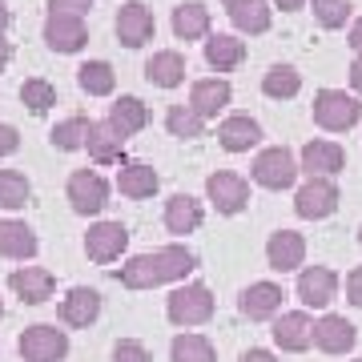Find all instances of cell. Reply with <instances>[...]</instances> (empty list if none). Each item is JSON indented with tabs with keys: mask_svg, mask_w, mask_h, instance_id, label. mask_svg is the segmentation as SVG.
Masks as SVG:
<instances>
[{
	"mask_svg": "<svg viewBox=\"0 0 362 362\" xmlns=\"http://www.w3.org/2000/svg\"><path fill=\"white\" fill-rule=\"evenodd\" d=\"M113 362H153V358H149L145 342H137V338H117V346H113Z\"/></svg>",
	"mask_w": 362,
	"mask_h": 362,
	"instance_id": "39",
	"label": "cell"
},
{
	"mask_svg": "<svg viewBox=\"0 0 362 362\" xmlns=\"http://www.w3.org/2000/svg\"><path fill=\"white\" fill-rule=\"evenodd\" d=\"M346 298L354 306H362V266H354V270L346 274Z\"/></svg>",
	"mask_w": 362,
	"mask_h": 362,
	"instance_id": "42",
	"label": "cell"
},
{
	"mask_svg": "<svg viewBox=\"0 0 362 362\" xmlns=\"http://www.w3.org/2000/svg\"><path fill=\"white\" fill-rule=\"evenodd\" d=\"M197 270V254L189 246H161V250H149V254H137L121 266V286L125 290H157V286H173V282H185L189 274Z\"/></svg>",
	"mask_w": 362,
	"mask_h": 362,
	"instance_id": "1",
	"label": "cell"
},
{
	"mask_svg": "<svg viewBox=\"0 0 362 362\" xmlns=\"http://www.w3.org/2000/svg\"><path fill=\"white\" fill-rule=\"evenodd\" d=\"M230 21H233L238 33H246V37H262V33H270V25H274V4H270V0H246V4L230 8Z\"/></svg>",
	"mask_w": 362,
	"mask_h": 362,
	"instance_id": "30",
	"label": "cell"
},
{
	"mask_svg": "<svg viewBox=\"0 0 362 362\" xmlns=\"http://www.w3.org/2000/svg\"><path fill=\"white\" fill-rule=\"evenodd\" d=\"M209 8L206 4H197V0H189V4H177L173 8V37L177 40H209Z\"/></svg>",
	"mask_w": 362,
	"mask_h": 362,
	"instance_id": "28",
	"label": "cell"
},
{
	"mask_svg": "<svg viewBox=\"0 0 362 362\" xmlns=\"http://www.w3.org/2000/svg\"><path fill=\"white\" fill-rule=\"evenodd\" d=\"M266 262H270V270H278V274L298 270V266L306 262V238L298 230L270 233V242H266Z\"/></svg>",
	"mask_w": 362,
	"mask_h": 362,
	"instance_id": "18",
	"label": "cell"
},
{
	"mask_svg": "<svg viewBox=\"0 0 362 362\" xmlns=\"http://www.w3.org/2000/svg\"><path fill=\"white\" fill-rule=\"evenodd\" d=\"M8 25H13V13H8V0H0V37L8 33Z\"/></svg>",
	"mask_w": 362,
	"mask_h": 362,
	"instance_id": "46",
	"label": "cell"
},
{
	"mask_svg": "<svg viewBox=\"0 0 362 362\" xmlns=\"http://www.w3.org/2000/svg\"><path fill=\"white\" fill-rule=\"evenodd\" d=\"M354 342H358V330L342 314H322L314 322V346L322 354H346V350H354Z\"/></svg>",
	"mask_w": 362,
	"mask_h": 362,
	"instance_id": "17",
	"label": "cell"
},
{
	"mask_svg": "<svg viewBox=\"0 0 362 362\" xmlns=\"http://www.w3.org/2000/svg\"><path fill=\"white\" fill-rule=\"evenodd\" d=\"M358 362H362V358H358Z\"/></svg>",
	"mask_w": 362,
	"mask_h": 362,
	"instance_id": "52",
	"label": "cell"
},
{
	"mask_svg": "<svg viewBox=\"0 0 362 362\" xmlns=\"http://www.w3.org/2000/svg\"><path fill=\"white\" fill-rule=\"evenodd\" d=\"M113 28H117V40H121L125 49H141V45H149V40H153L157 21H153V13L145 8L141 0H125V4L117 8Z\"/></svg>",
	"mask_w": 362,
	"mask_h": 362,
	"instance_id": "9",
	"label": "cell"
},
{
	"mask_svg": "<svg viewBox=\"0 0 362 362\" xmlns=\"http://www.w3.org/2000/svg\"><path fill=\"white\" fill-rule=\"evenodd\" d=\"M298 165H302V173H310V177H334V173H342V165H346V149L338 141L314 137V141L302 145Z\"/></svg>",
	"mask_w": 362,
	"mask_h": 362,
	"instance_id": "13",
	"label": "cell"
},
{
	"mask_svg": "<svg viewBox=\"0 0 362 362\" xmlns=\"http://www.w3.org/2000/svg\"><path fill=\"white\" fill-rule=\"evenodd\" d=\"M362 101L346 89H318L314 93V125H322L326 133H346L358 125Z\"/></svg>",
	"mask_w": 362,
	"mask_h": 362,
	"instance_id": "3",
	"label": "cell"
},
{
	"mask_svg": "<svg viewBox=\"0 0 362 362\" xmlns=\"http://www.w3.org/2000/svg\"><path fill=\"white\" fill-rule=\"evenodd\" d=\"M117 189L133 202H145V197H153L161 189V177H157L153 165H145V161H129V165H121L117 173Z\"/></svg>",
	"mask_w": 362,
	"mask_h": 362,
	"instance_id": "25",
	"label": "cell"
},
{
	"mask_svg": "<svg viewBox=\"0 0 362 362\" xmlns=\"http://www.w3.org/2000/svg\"><path fill=\"white\" fill-rule=\"evenodd\" d=\"M16 350H21L25 362H65L69 358V334L57 330V326H49V322H37L16 338Z\"/></svg>",
	"mask_w": 362,
	"mask_h": 362,
	"instance_id": "5",
	"label": "cell"
},
{
	"mask_svg": "<svg viewBox=\"0 0 362 362\" xmlns=\"http://www.w3.org/2000/svg\"><path fill=\"white\" fill-rule=\"evenodd\" d=\"M282 286L278 282H250L242 290V302H238V310L246 314L250 322H266V318H278L282 310Z\"/></svg>",
	"mask_w": 362,
	"mask_h": 362,
	"instance_id": "16",
	"label": "cell"
},
{
	"mask_svg": "<svg viewBox=\"0 0 362 362\" xmlns=\"http://www.w3.org/2000/svg\"><path fill=\"white\" fill-rule=\"evenodd\" d=\"M37 233H33V226H25V221L16 218H0V258L8 262H28L37 258Z\"/></svg>",
	"mask_w": 362,
	"mask_h": 362,
	"instance_id": "21",
	"label": "cell"
},
{
	"mask_svg": "<svg viewBox=\"0 0 362 362\" xmlns=\"http://www.w3.org/2000/svg\"><path fill=\"white\" fill-rule=\"evenodd\" d=\"M45 45L52 52H81L89 45V28H85V16H69V13H49L45 16Z\"/></svg>",
	"mask_w": 362,
	"mask_h": 362,
	"instance_id": "10",
	"label": "cell"
},
{
	"mask_svg": "<svg viewBox=\"0 0 362 362\" xmlns=\"http://www.w3.org/2000/svg\"><path fill=\"white\" fill-rule=\"evenodd\" d=\"M33 197V181L21 169H0V209H25Z\"/></svg>",
	"mask_w": 362,
	"mask_h": 362,
	"instance_id": "36",
	"label": "cell"
},
{
	"mask_svg": "<svg viewBox=\"0 0 362 362\" xmlns=\"http://www.w3.org/2000/svg\"><path fill=\"white\" fill-rule=\"evenodd\" d=\"M145 77H149V85H157V89H177L181 81H185V57H181L177 49L153 52V57L145 61Z\"/></svg>",
	"mask_w": 362,
	"mask_h": 362,
	"instance_id": "26",
	"label": "cell"
},
{
	"mask_svg": "<svg viewBox=\"0 0 362 362\" xmlns=\"http://www.w3.org/2000/svg\"><path fill=\"white\" fill-rule=\"evenodd\" d=\"M169 362H218V350L206 334H177L169 346Z\"/></svg>",
	"mask_w": 362,
	"mask_h": 362,
	"instance_id": "33",
	"label": "cell"
},
{
	"mask_svg": "<svg viewBox=\"0 0 362 362\" xmlns=\"http://www.w3.org/2000/svg\"><path fill=\"white\" fill-rule=\"evenodd\" d=\"M358 246H362V226H358Z\"/></svg>",
	"mask_w": 362,
	"mask_h": 362,
	"instance_id": "50",
	"label": "cell"
},
{
	"mask_svg": "<svg viewBox=\"0 0 362 362\" xmlns=\"http://www.w3.org/2000/svg\"><path fill=\"white\" fill-rule=\"evenodd\" d=\"M310 8L322 28H342L350 21V0H310Z\"/></svg>",
	"mask_w": 362,
	"mask_h": 362,
	"instance_id": "38",
	"label": "cell"
},
{
	"mask_svg": "<svg viewBox=\"0 0 362 362\" xmlns=\"http://www.w3.org/2000/svg\"><path fill=\"white\" fill-rule=\"evenodd\" d=\"M89 129H93V121L85 113H73L65 117V121H57L49 133V141L61 149V153H73V149H85V141H89Z\"/></svg>",
	"mask_w": 362,
	"mask_h": 362,
	"instance_id": "31",
	"label": "cell"
},
{
	"mask_svg": "<svg viewBox=\"0 0 362 362\" xmlns=\"http://www.w3.org/2000/svg\"><path fill=\"white\" fill-rule=\"evenodd\" d=\"M202 221H206V209H202V202L189 194H173L165 202V230L177 233V238H185V233H197L202 230Z\"/></svg>",
	"mask_w": 362,
	"mask_h": 362,
	"instance_id": "23",
	"label": "cell"
},
{
	"mask_svg": "<svg viewBox=\"0 0 362 362\" xmlns=\"http://www.w3.org/2000/svg\"><path fill=\"white\" fill-rule=\"evenodd\" d=\"M298 89H302V73L294 65H270L262 77V93L270 101H290V97H298Z\"/></svg>",
	"mask_w": 362,
	"mask_h": 362,
	"instance_id": "32",
	"label": "cell"
},
{
	"mask_svg": "<svg viewBox=\"0 0 362 362\" xmlns=\"http://www.w3.org/2000/svg\"><path fill=\"white\" fill-rule=\"evenodd\" d=\"M101 318V294L93 286H73L65 298H61V322L65 326H93Z\"/></svg>",
	"mask_w": 362,
	"mask_h": 362,
	"instance_id": "20",
	"label": "cell"
},
{
	"mask_svg": "<svg viewBox=\"0 0 362 362\" xmlns=\"http://www.w3.org/2000/svg\"><path fill=\"white\" fill-rule=\"evenodd\" d=\"M274 342L286 354H302L314 346V318L306 310H290L274 318Z\"/></svg>",
	"mask_w": 362,
	"mask_h": 362,
	"instance_id": "14",
	"label": "cell"
},
{
	"mask_svg": "<svg viewBox=\"0 0 362 362\" xmlns=\"http://www.w3.org/2000/svg\"><path fill=\"white\" fill-rule=\"evenodd\" d=\"M270 4H274V8H282V13H298L306 0H270Z\"/></svg>",
	"mask_w": 362,
	"mask_h": 362,
	"instance_id": "48",
	"label": "cell"
},
{
	"mask_svg": "<svg viewBox=\"0 0 362 362\" xmlns=\"http://www.w3.org/2000/svg\"><path fill=\"white\" fill-rule=\"evenodd\" d=\"M69 206H73V214H81V218H93V214H101L105 206H109V181L101 177V173H93V169H77L73 177H69Z\"/></svg>",
	"mask_w": 362,
	"mask_h": 362,
	"instance_id": "8",
	"label": "cell"
},
{
	"mask_svg": "<svg viewBox=\"0 0 362 362\" xmlns=\"http://www.w3.org/2000/svg\"><path fill=\"white\" fill-rule=\"evenodd\" d=\"M109 125H113L121 137H133V133H141L145 125H149V105L141 101V97H117L113 109H109Z\"/></svg>",
	"mask_w": 362,
	"mask_h": 362,
	"instance_id": "29",
	"label": "cell"
},
{
	"mask_svg": "<svg viewBox=\"0 0 362 362\" xmlns=\"http://www.w3.org/2000/svg\"><path fill=\"white\" fill-rule=\"evenodd\" d=\"M250 173H254V181H258L262 189H290L294 177L302 173V165H298V157L286 145H270V149H262L254 157Z\"/></svg>",
	"mask_w": 362,
	"mask_h": 362,
	"instance_id": "4",
	"label": "cell"
},
{
	"mask_svg": "<svg viewBox=\"0 0 362 362\" xmlns=\"http://www.w3.org/2000/svg\"><path fill=\"white\" fill-rule=\"evenodd\" d=\"M8 286H13V294L21 298L25 306H40V302L52 298L57 278H52V270H45V266H16V270L8 274Z\"/></svg>",
	"mask_w": 362,
	"mask_h": 362,
	"instance_id": "15",
	"label": "cell"
},
{
	"mask_svg": "<svg viewBox=\"0 0 362 362\" xmlns=\"http://www.w3.org/2000/svg\"><path fill=\"white\" fill-rule=\"evenodd\" d=\"M16 149H21V133H16V125H4V121H0V157H13Z\"/></svg>",
	"mask_w": 362,
	"mask_h": 362,
	"instance_id": "41",
	"label": "cell"
},
{
	"mask_svg": "<svg viewBox=\"0 0 362 362\" xmlns=\"http://www.w3.org/2000/svg\"><path fill=\"white\" fill-rule=\"evenodd\" d=\"M85 149H89V157L97 165H117V161H125V137H121L109 121H93Z\"/></svg>",
	"mask_w": 362,
	"mask_h": 362,
	"instance_id": "24",
	"label": "cell"
},
{
	"mask_svg": "<svg viewBox=\"0 0 362 362\" xmlns=\"http://www.w3.org/2000/svg\"><path fill=\"white\" fill-rule=\"evenodd\" d=\"M206 197L218 214L233 218V214H242L250 206V181L242 173H233V169H218V173L206 177Z\"/></svg>",
	"mask_w": 362,
	"mask_h": 362,
	"instance_id": "6",
	"label": "cell"
},
{
	"mask_svg": "<svg viewBox=\"0 0 362 362\" xmlns=\"http://www.w3.org/2000/svg\"><path fill=\"white\" fill-rule=\"evenodd\" d=\"M338 202H342V194H338L334 177H310L294 194V214L306 221H322L338 209Z\"/></svg>",
	"mask_w": 362,
	"mask_h": 362,
	"instance_id": "7",
	"label": "cell"
},
{
	"mask_svg": "<svg viewBox=\"0 0 362 362\" xmlns=\"http://www.w3.org/2000/svg\"><path fill=\"white\" fill-rule=\"evenodd\" d=\"M230 101H233V89H230L226 77H202V81H194V89H189V105H194L206 121L218 117V113H226Z\"/></svg>",
	"mask_w": 362,
	"mask_h": 362,
	"instance_id": "22",
	"label": "cell"
},
{
	"mask_svg": "<svg viewBox=\"0 0 362 362\" xmlns=\"http://www.w3.org/2000/svg\"><path fill=\"white\" fill-rule=\"evenodd\" d=\"M298 302L302 306H314V310H326L338 298V274L330 266H306L298 274Z\"/></svg>",
	"mask_w": 362,
	"mask_h": 362,
	"instance_id": "12",
	"label": "cell"
},
{
	"mask_svg": "<svg viewBox=\"0 0 362 362\" xmlns=\"http://www.w3.org/2000/svg\"><path fill=\"white\" fill-rule=\"evenodd\" d=\"M125 246H129V230H125L121 221H97V226H89V233H85V254H89V262H97V266L117 262L125 254Z\"/></svg>",
	"mask_w": 362,
	"mask_h": 362,
	"instance_id": "11",
	"label": "cell"
},
{
	"mask_svg": "<svg viewBox=\"0 0 362 362\" xmlns=\"http://www.w3.org/2000/svg\"><path fill=\"white\" fill-rule=\"evenodd\" d=\"M8 61H13V45H8V40L0 37V73L8 69Z\"/></svg>",
	"mask_w": 362,
	"mask_h": 362,
	"instance_id": "47",
	"label": "cell"
},
{
	"mask_svg": "<svg viewBox=\"0 0 362 362\" xmlns=\"http://www.w3.org/2000/svg\"><path fill=\"white\" fill-rule=\"evenodd\" d=\"M77 85L89 97H109V93L117 89V73L109 61H85V65L77 69Z\"/></svg>",
	"mask_w": 362,
	"mask_h": 362,
	"instance_id": "35",
	"label": "cell"
},
{
	"mask_svg": "<svg viewBox=\"0 0 362 362\" xmlns=\"http://www.w3.org/2000/svg\"><path fill=\"white\" fill-rule=\"evenodd\" d=\"M242 362H278V358H274L270 350H262V346H250L246 354H242Z\"/></svg>",
	"mask_w": 362,
	"mask_h": 362,
	"instance_id": "43",
	"label": "cell"
},
{
	"mask_svg": "<svg viewBox=\"0 0 362 362\" xmlns=\"http://www.w3.org/2000/svg\"><path fill=\"white\" fill-rule=\"evenodd\" d=\"M246 61V40H238L233 33H214L206 40V65L218 73H233V69Z\"/></svg>",
	"mask_w": 362,
	"mask_h": 362,
	"instance_id": "27",
	"label": "cell"
},
{
	"mask_svg": "<svg viewBox=\"0 0 362 362\" xmlns=\"http://www.w3.org/2000/svg\"><path fill=\"white\" fill-rule=\"evenodd\" d=\"M221 4H226V13H230V8H238V4H246V0H221Z\"/></svg>",
	"mask_w": 362,
	"mask_h": 362,
	"instance_id": "49",
	"label": "cell"
},
{
	"mask_svg": "<svg viewBox=\"0 0 362 362\" xmlns=\"http://www.w3.org/2000/svg\"><path fill=\"white\" fill-rule=\"evenodd\" d=\"M165 129L181 141H197L202 133H206V117L197 113L194 105H169L165 113Z\"/></svg>",
	"mask_w": 362,
	"mask_h": 362,
	"instance_id": "34",
	"label": "cell"
},
{
	"mask_svg": "<svg viewBox=\"0 0 362 362\" xmlns=\"http://www.w3.org/2000/svg\"><path fill=\"white\" fill-rule=\"evenodd\" d=\"M350 49L362 52V16L354 21V25H350Z\"/></svg>",
	"mask_w": 362,
	"mask_h": 362,
	"instance_id": "45",
	"label": "cell"
},
{
	"mask_svg": "<svg viewBox=\"0 0 362 362\" xmlns=\"http://www.w3.org/2000/svg\"><path fill=\"white\" fill-rule=\"evenodd\" d=\"M165 318L173 326H181V330L206 326L209 318H214V294H209V286H202V282L177 286V290L165 298Z\"/></svg>",
	"mask_w": 362,
	"mask_h": 362,
	"instance_id": "2",
	"label": "cell"
},
{
	"mask_svg": "<svg viewBox=\"0 0 362 362\" xmlns=\"http://www.w3.org/2000/svg\"><path fill=\"white\" fill-rule=\"evenodd\" d=\"M21 101L28 105V113H37V117H45L57 105V89H52L45 77H28L25 85H21Z\"/></svg>",
	"mask_w": 362,
	"mask_h": 362,
	"instance_id": "37",
	"label": "cell"
},
{
	"mask_svg": "<svg viewBox=\"0 0 362 362\" xmlns=\"http://www.w3.org/2000/svg\"><path fill=\"white\" fill-rule=\"evenodd\" d=\"M218 141H221L226 153H250V149L262 141V125L250 113H230V117H221Z\"/></svg>",
	"mask_w": 362,
	"mask_h": 362,
	"instance_id": "19",
	"label": "cell"
},
{
	"mask_svg": "<svg viewBox=\"0 0 362 362\" xmlns=\"http://www.w3.org/2000/svg\"><path fill=\"white\" fill-rule=\"evenodd\" d=\"M350 89L362 93V52L354 57V65H350Z\"/></svg>",
	"mask_w": 362,
	"mask_h": 362,
	"instance_id": "44",
	"label": "cell"
},
{
	"mask_svg": "<svg viewBox=\"0 0 362 362\" xmlns=\"http://www.w3.org/2000/svg\"><path fill=\"white\" fill-rule=\"evenodd\" d=\"M97 0H49V13H69V16H85Z\"/></svg>",
	"mask_w": 362,
	"mask_h": 362,
	"instance_id": "40",
	"label": "cell"
},
{
	"mask_svg": "<svg viewBox=\"0 0 362 362\" xmlns=\"http://www.w3.org/2000/svg\"><path fill=\"white\" fill-rule=\"evenodd\" d=\"M0 318H4V302H0Z\"/></svg>",
	"mask_w": 362,
	"mask_h": 362,
	"instance_id": "51",
	"label": "cell"
}]
</instances>
